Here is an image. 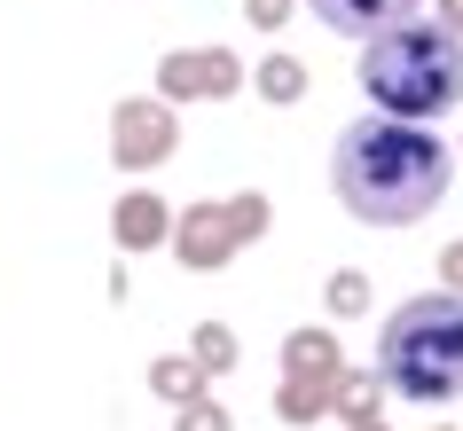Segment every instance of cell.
I'll return each mask as SVG.
<instances>
[{
  "label": "cell",
  "instance_id": "cell-11",
  "mask_svg": "<svg viewBox=\"0 0 463 431\" xmlns=\"http://www.w3.org/2000/svg\"><path fill=\"white\" fill-rule=\"evenodd\" d=\"M204 384H213V377H204V369H196L189 353H157V361H149V392H157L165 408H189V400H204Z\"/></svg>",
  "mask_w": 463,
  "mask_h": 431
},
{
  "label": "cell",
  "instance_id": "cell-2",
  "mask_svg": "<svg viewBox=\"0 0 463 431\" xmlns=\"http://www.w3.org/2000/svg\"><path fill=\"white\" fill-rule=\"evenodd\" d=\"M354 79H362V95L377 102L385 118L432 126V118H448V110H463V40L439 32V24H424V16H409V24L362 40Z\"/></svg>",
  "mask_w": 463,
  "mask_h": 431
},
{
  "label": "cell",
  "instance_id": "cell-19",
  "mask_svg": "<svg viewBox=\"0 0 463 431\" xmlns=\"http://www.w3.org/2000/svg\"><path fill=\"white\" fill-rule=\"evenodd\" d=\"M439 290H456V298H463V243L439 251Z\"/></svg>",
  "mask_w": 463,
  "mask_h": 431
},
{
  "label": "cell",
  "instance_id": "cell-16",
  "mask_svg": "<svg viewBox=\"0 0 463 431\" xmlns=\"http://www.w3.org/2000/svg\"><path fill=\"white\" fill-rule=\"evenodd\" d=\"M369 298H377V290H369L362 267H338V275H330V314H338V322H362Z\"/></svg>",
  "mask_w": 463,
  "mask_h": 431
},
{
  "label": "cell",
  "instance_id": "cell-6",
  "mask_svg": "<svg viewBox=\"0 0 463 431\" xmlns=\"http://www.w3.org/2000/svg\"><path fill=\"white\" fill-rule=\"evenodd\" d=\"M173 259L189 267V275H220V267L236 259V236H228V212L220 204H189V212H173Z\"/></svg>",
  "mask_w": 463,
  "mask_h": 431
},
{
  "label": "cell",
  "instance_id": "cell-17",
  "mask_svg": "<svg viewBox=\"0 0 463 431\" xmlns=\"http://www.w3.org/2000/svg\"><path fill=\"white\" fill-rule=\"evenodd\" d=\"M173 431H236L228 424V408L204 392V400H189V408H173Z\"/></svg>",
  "mask_w": 463,
  "mask_h": 431
},
{
  "label": "cell",
  "instance_id": "cell-13",
  "mask_svg": "<svg viewBox=\"0 0 463 431\" xmlns=\"http://www.w3.org/2000/svg\"><path fill=\"white\" fill-rule=\"evenodd\" d=\"M251 95L275 102V110L298 102V95H307V63H298V55H268V63H251Z\"/></svg>",
  "mask_w": 463,
  "mask_h": 431
},
{
  "label": "cell",
  "instance_id": "cell-5",
  "mask_svg": "<svg viewBox=\"0 0 463 431\" xmlns=\"http://www.w3.org/2000/svg\"><path fill=\"white\" fill-rule=\"evenodd\" d=\"M244 87V55L236 48H173L157 63V102H228Z\"/></svg>",
  "mask_w": 463,
  "mask_h": 431
},
{
  "label": "cell",
  "instance_id": "cell-18",
  "mask_svg": "<svg viewBox=\"0 0 463 431\" xmlns=\"http://www.w3.org/2000/svg\"><path fill=\"white\" fill-rule=\"evenodd\" d=\"M291 8H298V0H244V16L260 32H283V24H291Z\"/></svg>",
  "mask_w": 463,
  "mask_h": 431
},
{
  "label": "cell",
  "instance_id": "cell-22",
  "mask_svg": "<svg viewBox=\"0 0 463 431\" xmlns=\"http://www.w3.org/2000/svg\"><path fill=\"white\" fill-rule=\"evenodd\" d=\"M432 431H456V424H432Z\"/></svg>",
  "mask_w": 463,
  "mask_h": 431
},
{
  "label": "cell",
  "instance_id": "cell-3",
  "mask_svg": "<svg viewBox=\"0 0 463 431\" xmlns=\"http://www.w3.org/2000/svg\"><path fill=\"white\" fill-rule=\"evenodd\" d=\"M377 377L385 392L416 408H448L463 400V298L456 290H416L401 298L377 337Z\"/></svg>",
  "mask_w": 463,
  "mask_h": 431
},
{
  "label": "cell",
  "instance_id": "cell-15",
  "mask_svg": "<svg viewBox=\"0 0 463 431\" xmlns=\"http://www.w3.org/2000/svg\"><path fill=\"white\" fill-rule=\"evenodd\" d=\"M189 361L204 369V377H228V369L244 361V345H236V330H228V322H196V337H189Z\"/></svg>",
  "mask_w": 463,
  "mask_h": 431
},
{
  "label": "cell",
  "instance_id": "cell-7",
  "mask_svg": "<svg viewBox=\"0 0 463 431\" xmlns=\"http://www.w3.org/2000/svg\"><path fill=\"white\" fill-rule=\"evenodd\" d=\"M330 32H345V40H377V32H392V24H409L424 0H307Z\"/></svg>",
  "mask_w": 463,
  "mask_h": 431
},
{
  "label": "cell",
  "instance_id": "cell-20",
  "mask_svg": "<svg viewBox=\"0 0 463 431\" xmlns=\"http://www.w3.org/2000/svg\"><path fill=\"white\" fill-rule=\"evenodd\" d=\"M439 32H456V40H463V0H439Z\"/></svg>",
  "mask_w": 463,
  "mask_h": 431
},
{
  "label": "cell",
  "instance_id": "cell-8",
  "mask_svg": "<svg viewBox=\"0 0 463 431\" xmlns=\"http://www.w3.org/2000/svg\"><path fill=\"white\" fill-rule=\"evenodd\" d=\"M110 236H118V251H157V243L173 236V212L157 189H126L118 204H110Z\"/></svg>",
  "mask_w": 463,
  "mask_h": 431
},
{
  "label": "cell",
  "instance_id": "cell-1",
  "mask_svg": "<svg viewBox=\"0 0 463 431\" xmlns=\"http://www.w3.org/2000/svg\"><path fill=\"white\" fill-rule=\"evenodd\" d=\"M448 181H456V157L432 126L409 118H362L345 126L338 149H330V189L362 228H416L448 204Z\"/></svg>",
  "mask_w": 463,
  "mask_h": 431
},
{
  "label": "cell",
  "instance_id": "cell-21",
  "mask_svg": "<svg viewBox=\"0 0 463 431\" xmlns=\"http://www.w3.org/2000/svg\"><path fill=\"white\" fill-rule=\"evenodd\" d=\"M354 431H392V424H385V416H377V424H354Z\"/></svg>",
  "mask_w": 463,
  "mask_h": 431
},
{
  "label": "cell",
  "instance_id": "cell-4",
  "mask_svg": "<svg viewBox=\"0 0 463 431\" xmlns=\"http://www.w3.org/2000/svg\"><path fill=\"white\" fill-rule=\"evenodd\" d=\"M181 149V118H173V102L157 95H126L110 110V165L118 173H157Z\"/></svg>",
  "mask_w": 463,
  "mask_h": 431
},
{
  "label": "cell",
  "instance_id": "cell-14",
  "mask_svg": "<svg viewBox=\"0 0 463 431\" xmlns=\"http://www.w3.org/2000/svg\"><path fill=\"white\" fill-rule=\"evenodd\" d=\"M220 212H228V236H236V251H244V243H260L275 228V204L260 189H236V196H220Z\"/></svg>",
  "mask_w": 463,
  "mask_h": 431
},
{
  "label": "cell",
  "instance_id": "cell-12",
  "mask_svg": "<svg viewBox=\"0 0 463 431\" xmlns=\"http://www.w3.org/2000/svg\"><path fill=\"white\" fill-rule=\"evenodd\" d=\"M330 384L338 377H283L275 384V416L283 424H322L330 416Z\"/></svg>",
  "mask_w": 463,
  "mask_h": 431
},
{
  "label": "cell",
  "instance_id": "cell-9",
  "mask_svg": "<svg viewBox=\"0 0 463 431\" xmlns=\"http://www.w3.org/2000/svg\"><path fill=\"white\" fill-rule=\"evenodd\" d=\"M330 416H338L345 431L377 424V416H385V377H377V369H338V384H330Z\"/></svg>",
  "mask_w": 463,
  "mask_h": 431
},
{
  "label": "cell",
  "instance_id": "cell-10",
  "mask_svg": "<svg viewBox=\"0 0 463 431\" xmlns=\"http://www.w3.org/2000/svg\"><path fill=\"white\" fill-rule=\"evenodd\" d=\"M345 353H338V330H291L283 337V377H338Z\"/></svg>",
  "mask_w": 463,
  "mask_h": 431
}]
</instances>
